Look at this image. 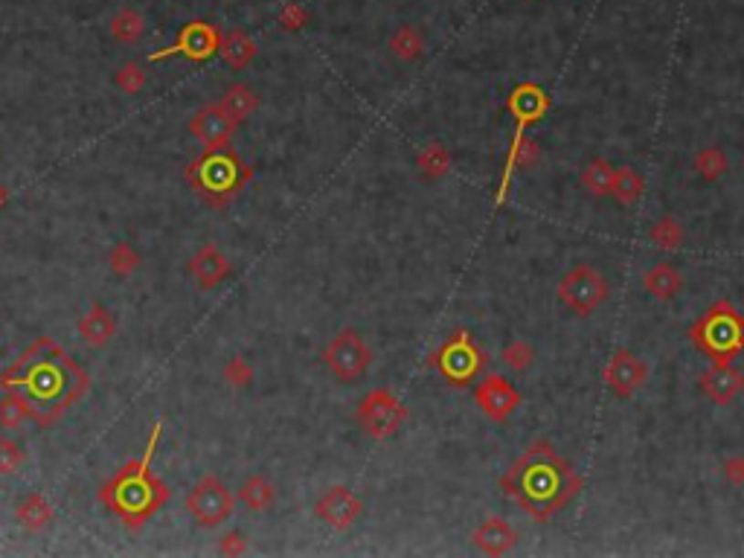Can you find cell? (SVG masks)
<instances>
[{"instance_id": "ac0fdd59", "label": "cell", "mask_w": 744, "mask_h": 558, "mask_svg": "<svg viewBox=\"0 0 744 558\" xmlns=\"http://www.w3.org/2000/svg\"><path fill=\"white\" fill-rule=\"evenodd\" d=\"M698 387H701V393L709 398V402L730 405V402H736V398L744 393V375L736 370L733 363H727V366L712 363V370H707L701 375Z\"/></svg>"}, {"instance_id": "f546056e", "label": "cell", "mask_w": 744, "mask_h": 558, "mask_svg": "<svg viewBox=\"0 0 744 558\" xmlns=\"http://www.w3.org/2000/svg\"><path fill=\"white\" fill-rule=\"evenodd\" d=\"M239 500L250 509V512H267V509H271L274 500H277V489H274L271 480H267V477L253 474V477H247V480L242 483Z\"/></svg>"}, {"instance_id": "277c9868", "label": "cell", "mask_w": 744, "mask_h": 558, "mask_svg": "<svg viewBox=\"0 0 744 558\" xmlns=\"http://www.w3.org/2000/svg\"><path fill=\"white\" fill-rule=\"evenodd\" d=\"M253 169L230 146L210 149L186 166V184L207 206H227L250 184Z\"/></svg>"}, {"instance_id": "6da1fadb", "label": "cell", "mask_w": 744, "mask_h": 558, "mask_svg": "<svg viewBox=\"0 0 744 558\" xmlns=\"http://www.w3.org/2000/svg\"><path fill=\"white\" fill-rule=\"evenodd\" d=\"M0 387L24 398L36 425L53 427L88 393L90 375L53 338L41 334L0 373Z\"/></svg>"}, {"instance_id": "7402d4cb", "label": "cell", "mask_w": 744, "mask_h": 558, "mask_svg": "<svg viewBox=\"0 0 744 558\" xmlns=\"http://www.w3.org/2000/svg\"><path fill=\"white\" fill-rule=\"evenodd\" d=\"M547 108H550L547 93L532 82L518 85L509 97V114L515 117V122H527V125L538 122L547 114Z\"/></svg>"}, {"instance_id": "d4e9b609", "label": "cell", "mask_w": 744, "mask_h": 558, "mask_svg": "<svg viewBox=\"0 0 744 558\" xmlns=\"http://www.w3.org/2000/svg\"><path fill=\"white\" fill-rule=\"evenodd\" d=\"M108 33L117 44L131 47L146 36V15H142L137 6H120L108 18Z\"/></svg>"}, {"instance_id": "7bdbcfd3", "label": "cell", "mask_w": 744, "mask_h": 558, "mask_svg": "<svg viewBox=\"0 0 744 558\" xmlns=\"http://www.w3.org/2000/svg\"><path fill=\"white\" fill-rule=\"evenodd\" d=\"M6 198H9V193H6V189H4V184H0V206L6 204Z\"/></svg>"}, {"instance_id": "74e56055", "label": "cell", "mask_w": 744, "mask_h": 558, "mask_svg": "<svg viewBox=\"0 0 744 558\" xmlns=\"http://www.w3.org/2000/svg\"><path fill=\"white\" fill-rule=\"evenodd\" d=\"M26 462V454L24 448L15 439L9 437H0V474L9 477V474H18Z\"/></svg>"}, {"instance_id": "9c48e42d", "label": "cell", "mask_w": 744, "mask_h": 558, "mask_svg": "<svg viewBox=\"0 0 744 558\" xmlns=\"http://www.w3.org/2000/svg\"><path fill=\"white\" fill-rule=\"evenodd\" d=\"M183 506L198 526H204V530H215V526H221L233 515L236 498L225 486V480H218L215 474H207L204 480H198L186 491Z\"/></svg>"}, {"instance_id": "d590c367", "label": "cell", "mask_w": 744, "mask_h": 558, "mask_svg": "<svg viewBox=\"0 0 744 558\" xmlns=\"http://www.w3.org/2000/svg\"><path fill=\"white\" fill-rule=\"evenodd\" d=\"M24 422H33L26 402L18 393H6L4 398H0V427L12 430V427H18Z\"/></svg>"}, {"instance_id": "30bf717a", "label": "cell", "mask_w": 744, "mask_h": 558, "mask_svg": "<svg viewBox=\"0 0 744 558\" xmlns=\"http://www.w3.org/2000/svg\"><path fill=\"white\" fill-rule=\"evenodd\" d=\"M358 425L367 430L372 439H390L402 430V425L407 422V407L395 398L390 390L375 387L367 395L361 398V405L355 410Z\"/></svg>"}, {"instance_id": "5b68a950", "label": "cell", "mask_w": 744, "mask_h": 558, "mask_svg": "<svg viewBox=\"0 0 744 558\" xmlns=\"http://www.w3.org/2000/svg\"><path fill=\"white\" fill-rule=\"evenodd\" d=\"M689 334L692 343L718 366L733 363L744 353V317L727 300L716 302L701 321H695Z\"/></svg>"}, {"instance_id": "52a82bcc", "label": "cell", "mask_w": 744, "mask_h": 558, "mask_svg": "<svg viewBox=\"0 0 744 558\" xmlns=\"http://www.w3.org/2000/svg\"><path fill=\"white\" fill-rule=\"evenodd\" d=\"M608 294V279L588 262L573 265L559 282V300L579 317H591L599 306H605Z\"/></svg>"}, {"instance_id": "44dd1931", "label": "cell", "mask_w": 744, "mask_h": 558, "mask_svg": "<svg viewBox=\"0 0 744 558\" xmlns=\"http://www.w3.org/2000/svg\"><path fill=\"white\" fill-rule=\"evenodd\" d=\"M53 518H56V509L44 491H29L18 500V506H15V521H18L26 532L47 530V526L53 523Z\"/></svg>"}, {"instance_id": "4fadbf2b", "label": "cell", "mask_w": 744, "mask_h": 558, "mask_svg": "<svg viewBox=\"0 0 744 558\" xmlns=\"http://www.w3.org/2000/svg\"><path fill=\"white\" fill-rule=\"evenodd\" d=\"M218 44H221V33L213 26V24H204V21H195V24H186L181 29L178 41L169 47L163 53H154L152 61H161L166 56H183L189 61H207L218 53Z\"/></svg>"}, {"instance_id": "d6a6232c", "label": "cell", "mask_w": 744, "mask_h": 558, "mask_svg": "<svg viewBox=\"0 0 744 558\" xmlns=\"http://www.w3.org/2000/svg\"><path fill=\"white\" fill-rule=\"evenodd\" d=\"M648 238H652L655 247L672 253V250H677L680 245L686 242V230L675 216H660L655 225L648 227Z\"/></svg>"}, {"instance_id": "5bb4252c", "label": "cell", "mask_w": 744, "mask_h": 558, "mask_svg": "<svg viewBox=\"0 0 744 558\" xmlns=\"http://www.w3.org/2000/svg\"><path fill=\"white\" fill-rule=\"evenodd\" d=\"M474 402L492 422H506L520 407V393L503 375H486L474 390Z\"/></svg>"}, {"instance_id": "2e32d148", "label": "cell", "mask_w": 744, "mask_h": 558, "mask_svg": "<svg viewBox=\"0 0 744 558\" xmlns=\"http://www.w3.org/2000/svg\"><path fill=\"white\" fill-rule=\"evenodd\" d=\"M538 157H541V149H538V142L532 137H527V122H515L512 146H509V154H506L503 178H500V189H498V204L506 201V193H509V184L515 178V172L535 166Z\"/></svg>"}, {"instance_id": "4316f807", "label": "cell", "mask_w": 744, "mask_h": 558, "mask_svg": "<svg viewBox=\"0 0 744 558\" xmlns=\"http://www.w3.org/2000/svg\"><path fill=\"white\" fill-rule=\"evenodd\" d=\"M221 108L227 111L230 120L239 125L245 120H250L253 114H257V108H259V97H257V90H253L250 85L245 82H236L225 90V97H221Z\"/></svg>"}, {"instance_id": "e575fe53", "label": "cell", "mask_w": 744, "mask_h": 558, "mask_svg": "<svg viewBox=\"0 0 744 558\" xmlns=\"http://www.w3.org/2000/svg\"><path fill=\"white\" fill-rule=\"evenodd\" d=\"M146 82H149V76L137 61H125V65H120L114 73V85L120 93H125V97H137V93H142Z\"/></svg>"}, {"instance_id": "ffe728a7", "label": "cell", "mask_w": 744, "mask_h": 558, "mask_svg": "<svg viewBox=\"0 0 744 558\" xmlns=\"http://www.w3.org/2000/svg\"><path fill=\"white\" fill-rule=\"evenodd\" d=\"M218 53L233 70H247L259 56V44L253 41L250 33H245L242 26H230L227 33H221Z\"/></svg>"}, {"instance_id": "f35d334b", "label": "cell", "mask_w": 744, "mask_h": 558, "mask_svg": "<svg viewBox=\"0 0 744 558\" xmlns=\"http://www.w3.org/2000/svg\"><path fill=\"white\" fill-rule=\"evenodd\" d=\"M221 375H225V381L230 387H236V390H245L250 381H253V366H250V361L245 358V355H233V358H227V363H225V370H221Z\"/></svg>"}, {"instance_id": "4dcf8cb0", "label": "cell", "mask_w": 744, "mask_h": 558, "mask_svg": "<svg viewBox=\"0 0 744 558\" xmlns=\"http://www.w3.org/2000/svg\"><path fill=\"white\" fill-rule=\"evenodd\" d=\"M692 169L707 184H716L718 178H724L727 169H730V161H727V154L718 146H704L692 154Z\"/></svg>"}, {"instance_id": "7a4b0ae2", "label": "cell", "mask_w": 744, "mask_h": 558, "mask_svg": "<svg viewBox=\"0 0 744 558\" xmlns=\"http://www.w3.org/2000/svg\"><path fill=\"white\" fill-rule=\"evenodd\" d=\"M500 489L535 521H550L579 494L582 477L550 442L538 439L503 471Z\"/></svg>"}, {"instance_id": "1f68e13d", "label": "cell", "mask_w": 744, "mask_h": 558, "mask_svg": "<svg viewBox=\"0 0 744 558\" xmlns=\"http://www.w3.org/2000/svg\"><path fill=\"white\" fill-rule=\"evenodd\" d=\"M643 193H645V181L640 178L637 169H631V166L616 169L613 186H611V195L616 198V204H620V206H634L643 198Z\"/></svg>"}, {"instance_id": "ab89813d", "label": "cell", "mask_w": 744, "mask_h": 558, "mask_svg": "<svg viewBox=\"0 0 744 558\" xmlns=\"http://www.w3.org/2000/svg\"><path fill=\"white\" fill-rule=\"evenodd\" d=\"M309 24V12L299 6V4H282L279 9V26L288 29V33H297V29H303Z\"/></svg>"}, {"instance_id": "8d00e7d4", "label": "cell", "mask_w": 744, "mask_h": 558, "mask_svg": "<svg viewBox=\"0 0 744 558\" xmlns=\"http://www.w3.org/2000/svg\"><path fill=\"white\" fill-rule=\"evenodd\" d=\"M500 358H503V363L509 366L512 373H527L529 366L535 363V349L527 341H512L509 346L503 349Z\"/></svg>"}, {"instance_id": "b9f144b4", "label": "cell", "mask_w": 744, "mask_h": 558, "mask_svg": "<svg viewBox=\"0 0 744 558\" xmlns=\"http://www.w3.org/2000/svg\"><path fill=\"white\" fill-rule=\"evenodd\" d=\"M721 474L730 486H744V454H733L721 462Z\"/></svg>"}, {"instance_id": "484cf974", "label": "cell", "mask_w": 744, "mask_h": 558, "mask_svg": "<svg viewBox=\"0 0 744 558\" xmlns=\"http://www.w3.org/2000/svg\"><path fill=\"white\" fill-rule=\"evenodd\" d=\"M387 47H390V53H393L395 58L404 61V65H410V61L422 58L427 41H424V33H422V29H419L416 24H402V26H395V29H393V36H390Z\"/></svg>"}, {"instance_id": "d6986e66", "label": "cell", "mask_w": 744, "mask_h": 558, "mask_svg": "<svg viewBox=\"0 0 744 558\" xmlns=\"http://www.w3.org/2000/svg\"><path fill=\"white\" fill-rule=\"evenodd\" d=\"M474 547L486 555H506L518 544V530L506 518H486L471 535Z\"/></svg>"}, {"instance_id": "8fae6325", "label": "cell", "mask_w": 744, "mask_h": 558, "mask_svg": "<svg viewBox=\"0 0 744 558\" xmlns=\"http://www.w3.org/2000/svg\"><path fill=\"white\" fill-rule=\"evenodd\" d=\"M314 515H318L326 526H331L335 532H346V530H352L355 521L363 515V503L355 498L352 489L331 486L320 494L318 503H314Z\"/></svg>"}, {"instance_id": "8992f818", "label": "cell", "mask_w": 744, "mask_h": 558, "mask_svg": "<svg viewBox=\"0 0 744 558\" xmlns=\"http://www.w3.org/2000/svg\"><path fill=\"white\" fill-rule=\"evenodd\" d=\"M431 366H436L439 375L445 378L451 387H468L471 381L486 370V355L483 349L471 341V334L466 329H456L431 355Z\"/></svg>"}, {"instance_id": "e0dca14e", "label": "cell", "mask_w": 744, "mask_h": 558, "mask_svg": "<svg viewBox=\"0 0 744 558\" xmlns=\"http://www.w3.org/2000/svg\"><path fill=\"white\" fill-rule=\"evenodd\" d=\"M189 274H193V279L204 291H213L230 277V259L225 257L221 247L204 245L193 253V259H189Z\"/></svg>"}, {"instance_id": "83f0119b", "label": "cell", "mask_w": 744, "mask_h": 558, "mask_svg": "<svg viewBox=\"0 0 744 558\" xmlns=\"http://www.w3.org/2000/svg\"><path fill=\"white\" fill-rule=\"evenodd\" d=\"M416 166H419V172L424 174L427 181H439V178H445V174L451 172L454 161H451V152L442 146L439 140H431V142H424V146L419 149Z\"/></svg>"}, {"instance_id": "836d02e7", "label": "cell", "mask_w": 744, "mask_h": 558, "mask_svg": "<svg viewBox=\"0 0 744 558\" xmlns=\"http://www.w3.org/2000/svg\"><path fill=\"white\" fill-rule=\"evenodd\" d=\"M142 257H140V250L129 242H117L114 247L108 250V268H110V274L120 277V279H129L134 270L140 268Z\"/></svg>"}, {"instance_id": "603a6c76", "label": "cell", "mask_w": 744, "mask_h": 558, "mask_svg": "<svg viewBox=\"0 0 744 558\" xmlns=\"http://www.w3.org/2000/svg\"><path fill=\"white\" fill-rule=\"evenodd\" d=\"M114 334H117L114 314H110L102 302H93L90 311L79 321V338L90 346H105L114 341Z\"/></svg>"}, {"instance_id": "3957f363", "label": "cell", "mask_w": 744, "mask_h": 558, "mask_svg": "<svg viewBox=\"0 0 744 558\" xmlns=\"http://www.w3.org/2000/svg\"><path fill=\"white\" fill-rule=\"evenodd\" d=\"M161 434L163 425L157 422L142 457L129 459L108 483L100 486V503L110 509L129 530H142L169 500V486L152 471V459L157 451V442H161Z\"/></svg>"}, {"instance_id": "ba28073f", "label": "cell", "mask_w": 744, "mask_h": 558, "mask_svg": "<svg viewBox=\"0 0 744 558\" xmlns=\"http://www.w3.org/2000/svg\"><path fill=\"white\" fill-rule=\"evenodd\" d=\"M323 363L329 366V373L335 375L338 381H343V384H352V381H358L363 373L370 370L372 349L352 326H346L323 349Z\"/></svg>"}, {"instance_id": "60d3db41", "label": "cell", "mask_w": 744, "mask_h": 558, "mask_svg": "<svg viewBox=\"0 0 744 558\" xmlns=\"http://www.w3.org/2000/svg\"><path fill=\"white\" fill-rule=\"evenodd\" d=\"M218 553H221V555H245V553H247V535L239 532V530L225 532V535H221Z\"/></svg>"}, {"instance_id": "7c38bea8", "label": "cell", "mask_w": 744, "mask_h": 558, "mask_svg": "<svg viewBox=\"0 0 744 558\" xmlns=\"http://www.w3.org/2000/svg\"><path fill=\"white\" fill-rule=\"evenodd\" d=\"M603 378H605V387L616 398H631L645 384L648 366L634 353H628V349H616V353L605 363Z\"/></svg>"}, {"instance_id": "cb8c5ba5", "label": "cell", "mask_w": 744, "mask_h": 558, "mask_svg": "<svg viewBox=\"0 0 744 558\" xmlns=\"http://www.w3.org/2000/svg\"><path fill=\"white\" fill-rule=\"evenodd\" d=\"M643 285L652 297L666 302V300H675L680 291H684V274H680V270L675 265H669V262H657L643 274Z\"/></svg>"}, {"instance_id": "f1b7e54d", "label": "cell", "mask_w": 744, "mask_h": 558, "mask_svg": "<svg viewBox=\"0 0 744 558\" xmlns=\"http://www.w3.org/2000/svg\"><path fill=\"white\" fill-rule=\"evenodd\" d=\"M613 174H616V166L605 157H593V161L582 169V186L584 193L593 195V198H603V195H611V186H613Z\"/></svg>"}, {"instance_id": "9a60e30c", "label": "cell", "mask_w": 744, "mask_h": 558, "mask_svg": "<svg viewBox=\"0 0 744 558\" xmlns=\"http://www.w3.org/2000/svg\"><path fill=\"white\" fill-rule=\"evenodd\" d=\"M189 134L201 142L204 152L225 149V146H230V140L236 134V122L230 120L227 111L221 108V102H215V105L201 108L198 114L189 120Z\"/></svg>"}]
</instances>
